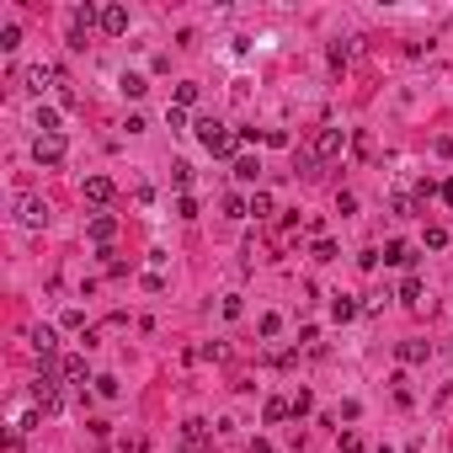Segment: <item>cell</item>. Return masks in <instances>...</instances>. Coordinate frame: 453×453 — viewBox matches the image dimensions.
<instances>
[{
	"label": "cell",
	"instance_id": "obj_1",
	"mask_svg": "<svg viewBox=\"0 0 453 453\" xmlns=\"http://www.w3.org/2000/svg\"><path fill=\"white\" fill-rule=\"evenodd\" d=\"M198 139H203V150H208V155H219V160H229L240 150V133H229L224 123H214V118L198 123Z\"/></svg>",
	"mask_w": 453,
	"mask_h": 453
},
{
	"label": "cell",
	"instance_id": "obj_2",
	"mask_svg": "<svg viewBox=\"0 0 453 453\" xmlns=\"http://www.w3.org/2000/svg\"><path fill=\"white\" fill-rule=\"evenodd\" d=\"M176 448H181V453H208V448H214V427H208L203 416L181 421V432H176Z\"/></svg>",
	"mask_w": 453,
	"mask_h": 453
},
{
	"label": "cell",
	"instance_id": "obj_3",
	"mask_svg": "<svg viewBox=\"0 0 453 453\" xmlns=\"http://www.w3.org/2000/svg\"><path fill=\"white\" fill-rule=\"evenodd\" d=\"M32 160H37V166H59V160H64V139H59V133H37V139H32Z\"/></svg>",
	"mask_w": 453,
	"mask_h": 453
},
{
	"label": "cell",
	"instance_id": "obj_4",
	"mask_svg": "<svg viewBox=\"0 0 453 453\" xmlns=\"http://www.w3.org/2000/svg\"><path fill=\"white\" fill-rule=\"evenodd\" d=\"M346 150V128H320L315 133V160H336Z\"/></svg>",
	"mask_w": 453,
	"mask_h": 453
},
{
	"label": "cell",
	"instance_id": "obj_5",
	"mask_svg": "<svg viewBox=\"0 0 453 453\" xmlns=\"http://www.w3.org/2000/svg\"><path fill=\"white\" fill-rule=\"evenodd\" d=\"M43 85H64V70H59V64H32V70H27V91L43 96Z\"/></svg>",
	"mask_w": 453,
	"mask_h": 453
},
{
	"label": "cell",
	"instance_id": "obj_6",
	"mask_svg": "<svg viewBox=\"0 0 453 453\" xmlns=\"http://www.w3.org/2000/svg\"><path fill=\"white\" fill-rule=\"evenodd\" d=\"M102 32L123 37V32H128V11H123V6H102Z\"/></svg>",
	"mask_w": 453,
	"mask_h": 453
},
{
	"label": "cell",
	"instance_id": "obj_7",
	"mask_svg": "<svg viewBox=\"0 0 453 453\" xmlns=\"http://www.w3.org/2000/svg\"><path fill=\"white\" fill-rule=\"evenodd\" d=\"M112 176H85V203H112Z\"/></svg>",
	"mask_w": 453,
	"mask_h": 453
},
{
	"label": "cell",
	"instance_id": "obj_8",
	"mask_svg": "<svg viewBox=\"0 0 453 453\" xmlns=\"http://www.w3.org/2000/svg\"><path fill=\"white\" fill-rule=\"evenodd\" d=\"M432 358V342H421V336H416V342H400V363H406V368H416V363H427Z\"/></svg>",
	"mask_w": 453,
	"mask_h": 453
},
{
	"label": "cell",
	"instance_id": "obj_9",
	"mask_svg": "<svg viewBox=\"0 0 453 453\" xmlns=\"http://www.w3.org/2000/svg\"><path fill=\"white\" fill-rule=\"evenodd\" d=\"M43 219H48V203H43V198H22V224H27V229H43Z\"/></svg>",
	"mask_w": 453,
	"mask_h": 453
},
{
	"label": "cell",
	"instance_id": "obj_10",
	"mask_svg": "<svg viewBox=\"0 0 453 453\" xmlns=\"http://www.w3.org/2000/svg\"><path fill=\"white\" fill-rule=\"evenodd\" d=\"M379 256H384V262H389V267H411V262H416V250H411L406 240H389V246H384Z\"/></svg>",
	"mask_w": 453,
	"mask_h": 453
},
{
	"label": "cell",
	"instance_id": "obj_11",
	"mask_svg": "<svg viewBox=\"0 0 453 453\" xmlns=\"http://www.w3.org/2000/svg\"><path fill=\"white\" fill-rule=\"evenodd\" d=\"M32 400H37V411H59V406H64V400H59V384H54V379H43V384H37V389H32Z\"/></svg>",
	"mask_w": 453,
	"mask_h": 453
},
{
	"label": "cell",
	"instance_id": "obj_12",
	"mask_svg": "<svg viewBox=\"0 0 453 453\" xmlns=\"http://www.w3.org/2000/svg\"><path fill=\"white\" fill-rule=\"evenodd\" d=\"M59 379H64V384H85V358H80V352L59 358Z\"/></svg>",
	"mask_w": 453,
	"mask_h": 453
},
{
	"label": "cell",
	"instance_id": "obj_13",
	"mask_svg": "<svg viewBox=\"0 0 453 453\" xmlns=\"http://www.w3.org/2000/svg\"><path fill=\"white\" fill-rule=\"evenodd\" d=\"M112 235H118V219H112V214H96L91 219V240H96V246H107Z\"/></svg>",
	"mask_w": 453,
	"mask_h": 453
},
{
	"label": "cell",
	"instance_id": "obj_14",
	"mask_svg": "<svg viewBox=\"0 0 453 453\" xmlns=\"http://www.w3.org/2000/svg\"><path fill=\"white\" fill-rule=\"evenodd\" d=\"M389 208H394L400 219H416V214H421V198H411V192H394V198H389Z\"/></svg>",
	"mask_w": 453,
	"mask_h": 453
},
{
	"label": "cell",
	"instance_id": "obj_15",
	"mask_svg": "<svg viewBox=\"0 0 453 453\" xmlns=\"http://www.w3.org/2000/svg\"><path fill=\"white\" fill-rule=\"evenodd\" d=\"M421 294H427L421 277H406V283H400V304H406V310H421Z\"/></svg>",
	"mask_w": 453,
	"mask_h": 453
},
{
	"label": "cell",
	"instance_id": "obj_16",
	"mask_svg": "<svg viewBox=\"0 0 453 453\" xmlns=\"http://www.w3.org/2000/svg\"><path fill=\"white\" fill-rule=\"evenodd\" d=\"M358 310H363V304H358L352 294H336V298H331V315H336V320H352Z\"/></svg>",
	"mask_w": 453,
	"mask_h": 453
},
{
	"label": "cell",
	"instance_id": "obj_17",
	"mask_svg": "<svg viewBox=\"0 0 453 453\" xmlns=\"http://www.w3.org/2000/svg\"><path fill=\"white\" fill-rule=\"evenodd\" d=\"M235 176L240 181H256V176H262V160H256V155H235Z\"/></svg>",
	"mask_w": 453,
	"mask_h": 453
},
{
	"label": "cell",
	"instance_id": "obj_18",
	"mask_svg": "<svg viewBox=\"0 0 453 453\" xmlns=\"http://www.w3.org/2000/svg\"><path fill=\"white\" fill-rule=\"evenodd\" d=\"M32 346L43 352V363L54 358V325H37V331H32Z\"/></svg>",
	"mask_w": 453,
	"mask_h": 453
},
{
	"label": "cell",
	"instance_id": "obj_19",
	"mask_svg": "<svg viewBox=\"0 0 453 453\" xmlns=\"http://www.w3.org/2000/svg\"><path fill=\"white\" fill-rule=\"evenodd\" d=\"M262 416H267V421H288V416H294V406H288V400H277V394H272Z\"/></svg>",
	"mask_w": 453,
	"mask_h": 453
},
{
	"label": "cell",
	"instance_id": "obj_20",
	"mask_svg": "<svg viewBox=\"0 0 453 453\" xmlns=\"http://www.w3.org/2000/svg\"><path fill=\"white\" fill-rule=\"evenodd\" d=\"M224 219H250V203L229 192V198H224Z\"/></svg>",
	"mask_w": 453,
	"mask_h": 453
},
{
	"label": "cell",
	"instance_id": "obj_21",
	"mask_svg": "<svg viewBox=\"0 0 453 453\" xmlns=\"http://www.w3.org/2000/svg\"><path fill=\"white\" fill-rule=\"evenodd\" d=\"M250 214H256V219L277 214V208H272V192H256V198H250Z\"/></svg>",
	"mask_w": 453,
	"mask_h": 453
},
{
	"label": "cell",
	"instance_id": "obj_22",
	"mask_svg": "<svg viewBox=\"0 0 453 453\" xmlns=\"http://www.w3.org/2000/svg\"><path fill=\"white\" fill-rule=\"evenodd\" d=\"M37 128H43V133H59V112H54V107H37Z\"/></svg>",
	"mask_w": 453,
	"mask_h": 453
},
{
	"label": "cell",
	"instance_id": "obj_23",
	"mask_svg": "<svg viewBox=\"0 0 453 453\" xmlns=\"http://www.w3.org/2000/svg\"><path fill=\"white\" fill-rule=\"evenodd\" d=\"M144 91H150V85H144V75H123V96H133V102H139Z\"/></svg>",
	"mask_w": 453,
	"mask_h": 453
},
{
	"label": "cell",
	"instance_id": "obj_24",
	"mask_svg": "<svg viewBox=\"0 0 453 453\" xmlns=\"http://www.w3.org/2000/svg\"><path fill=\"white\" fill-rule=\"evenodd\" d=\"M192 102H198V85H192V80H181V85H176V107H181V112H187V107H192Z\"/></svg>",
	"mask_w": 453,
	"mask_h": 453
},
{
	"label": "cell",
	"instance_id": "obj_25",
	"mask_svg": "<svg viewBox=\"0 0 453 453\" xmlns=\"http://www.w3.org/2000/svg\"><path fill=\"white\" fill-rule=\"evenodd\" d=\"M336 448H342V453H363V437H358V432H342V437H336Z\"/></svg>",
	"mask_w": 453,
	"mask_h": 453
},
{
	"label": "cell",
	"instance_id": "obj_26",
	"mask_svg": "<svg viewBox=\"0 0 453 453\" xmlns=\"http://www.w3.org/2000/svg\"><path fill=\"white\" fill-rule=\"evenodd\" d=\"M16 43H22V27H0V48H6V54H11Z\"/></svg>",
	"mask_w": 453,
	"mask_h": 453
},
{
	"label": "cell",
	"instance_id": "obj_27",
	"mask_svg": "<svg viewBox=\"0 0 453 453\" xmlns=\"http://www.w3.org/2000/svg\"><path fill=\"white\" fill-rule=\"evenodd\" d=\"M427 246H432V250H442V246H448V229L432 224V229H427Z\"/></svg>",
	"mask_w": 453,
	"mask_h": 453
},
{
	"label": "cell",
	"instance_id": "obj_28",
	"mask_svg": "<svg viewBox=\"0 0 453 453\" xmlns=\"http://www.w3.org/2000/svg\"><path fill=\"white\" fill-rule=\"evenodd\" d=\"M336 214H358V192H342V198H336Z\"/></svg>",
	"mask_w": 453,
	"mask_h": 453
},
{
	"label": "cell",
	"instance_id": "obj_29",
	"mask_svg": "<svg viewBox=\"0 0 453 453\" xmlns=\"http://www.w3.org/2000/svg\"><path fill=\"white\" fill-rule=\"evenodd\" d=\"M288 406H294V416H304V411H310V406H315V400H310V389H298V394H294V400H288Z\"/></svg>",
	"mask_w": 453,
	"mask_h": 453
},
{
	"label": "cell",
	"instance_id": "obj_30",
	"mask_svg": "<svg viewBox=\"0 0 453 453\" xmlns=\"http://www.w3.org/2000/svg\"><path fill=\"white\" fill-rule=\"evenodd\" d=\"M315 262H336V246H331V240H315Z\"/></svg>",
	"mask_w": 453,
	"mask_h": 453
},
{
	"label": "cell",
	"instance_id": "obj_31",
	"mask_svg": "<svg viewBox=\"0 0 453 453\" xmlns=\"http://www.w3.org/2000/svg\"><path fill=\"white\" fill-rule=\"evenodd\" d=\"M166 123H171V133H181V128H187V112H181V107H171V112H166Z\"/></svg>",
	"mask_w": 453,
	"mask_h": 453
},
{
	"label": "cell",
	"instance_id": "obj_32",
	"mask_svg": "<svg viewBox=\"0 0 453 453\" xmlns=\"http://www.w3.org/2000/svg\"><path fill=\"white\" fill-rule=\"evenodd\" d=\"M250 453H272V442H267V437H256V442H250Z\"/></svg>",
	"mask_w": 453,
	"mask_h": 453
}]
</instances>
